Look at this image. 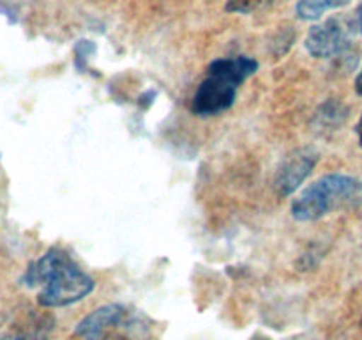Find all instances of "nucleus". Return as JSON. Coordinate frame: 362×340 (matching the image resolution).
I'll return each mask as SVG.
<instances>
[{
  "instance_id": "nucleus-1",
  "label": "nucleus",
  "mask_w": 362,
  "mask_h": 340,
  "mask_svg": "<svg viewBox=\"0 0 362 340\" xmlns=\"http://www.w3.org/2000/svg\"><path fill=\"white\" fill-rule=\"evenodd\" d=\"M30 289L39 287L37 303L42 308H60L81 301L94 290L95 283L76 262L60 248H49L30 262L21 276Z\"/></svg>"
},
{
  "instance_id": "nucleus-2",
  "label": "nucleus",
  "mask_w": 362,
  "mask_h": 340,
  "mask_svg": "<svg viewBox=\"0 0 362 340\" xmlns=\"http://www.w3.org/2000/svg\"><path fill=\"white\" fill-rule=\"evenodd\" d=\"M258 62L251 57L239 55L230 59H218L211 62L207 76L198 85L193 99L191 112L194 115L207 117L225 112L235 103L237 91L240 85L257 73Z\"/></svg>"
},
{
  "instance_id": "nucleus-3",
  "label": "nucleus",
  "mask_w": 362,
  "mask_h": 340,
  "mask_svg": "<svg viewBox=\"0 0 362 340\" xmlns=\"http://www.w3.org/2000/svg\"><path fill=\"white\" fill-rule=\"evenodd\" d=\"M359 191L361 183L356 177L331 174L310 184L293 200L292 215L299 222H315L352 200Z\"/></svg>"
},
{
  "instance_id": "nucleus-4",
  "label": "nucleus",
  "mask_w": 362,
  "mask_h": 340,
  "mask_svg": "<svg viewBox=\"0 0 362 340\" xmlns=\"http://www.w3.org/2000/svg\"><path fill=\"white\" fill-rule=\"evenodd\" d=\"M306 48L317 59L345 55L352 48V38L349 28L338 18L324 21L310 28L306 38Z\"/></svg>"
},
{
  "instance_id": "nucleus-5",
  "label": "nucleus",
  "mask_w": 362,
  "mask_h": 340,
  "mask_svg": "<svg viewBox=\"0 0 362 340\" xmlns=\"http://www.w3.org/2000/svg\"><path fill=\"white\" fill-rule=\"evenodd\" d=\"M129 324V312L122 305H105L95 308L76 326L81 340H113Z\"/></svg>"
},
{
  "instance_id": "nucleus-6",
  "label": "nucleus",
  "mask_w": 362,
  "mask_h": 340,
  "mask_svg": "<svg viewBox=\"0 0 362 340\" xmlns=\"http://www.w3.org/2000/svg\"><path fill=\"white\" fill-rule=\"evenodd\" d=\"M317 162L318 152L311 147L297 149L296 152L286 156V159L281 163L274 179L278 195H281V197L292 195L308 179V176L315 169Z\"/></svg>"
},
{
  "instance_id": "nucleus-7",
  "label": "nucleus",
  "mask_w": 362,
  "mask_h": 340,
  "mask_svg": "<svg viewBox=\"0 0 362 340\" xmlns=\"http://www.w3.org/2000/svg\"><path fill=\"white\" fill-rule=\"evenodd\" d=\"M53 329V319L49 315H27L11 326L4 340H48Z\"/></svg>"
},
{
  "instance_id": "nucleus-8",
  "label": "nucleus",
  "mask_w": 362,
  "mask_h": 340,
  "mask_svg": "<svg viewBox=\"0 0 362 340\" xmlns=\"http://www.w3.org/2000/svg\"><path fill=\"white\" fill-rule=\"evenodd\" d=\"M350 4V0H299L297 4V16L300 20H318L324 16L327 11L339 9Z\"/></svg>"
},
{
  "instance_id": "nucleus-9",
  "label": "nucleus",
  "mask_w": 362,
  "mask_h": 340,
  "mask_svg": "<svg viewBox=\"0 0 362 340\" xmlns=\"http://www.w3.org/2000/svg\"><path fill=\"white\" fill-rule=\"evenodd\" d=\"M276 0H226V11L228 13H253L265 6H271Z\"/></svg>"
},
{
  "instance_id": "nucleus-10",
  "label": "nucleus",
  "mask_w": 362,
  "mask_h": 340,
  "mask_svg": "<svg viewBox=\"0 0 362 340\" xmlns=\"http://www.w3.org/2000/svg\"><path fill=\"white\" fill-rule=\"evenodd\" d=\"M356 91H357V94L362 96V69H361L359 76H357V80H356Z\"/></svg>"
},
{
  "instance_id": "nucleus-11",
  "label": "nucleus",
  "mask_w": 362,
  "mask_h": 340,
  "mask_svg": "<svg viewBox=\"0 0 362 340\" xmlns=\"http://www.w3.org/2000/svg\"><path fill=\"white\" fill-rule=\"evenodd\" d=\"M357 135H359V142H361V145H362V115H361V119H359V124H357Z\"/></svg>"
},
{
  "instance_id": "nucleus-12",
  "label": "nucleus",
  "mask_w": 362,
  "mask_h": 340,
  "mask_svg": "<svg viewBox=\"0 0 362 340\" xmlns=\"http://www.w3.org/2000/svg\"><path fill=\"white\" fill-rule=\"evenodd\" d=\"M359 18H361V32H362V7H361V13H359Z\"/></svg>"
},
{
  "instance_id": "nucleus-13",
  "label": "nucleus",
  "mask_w": 362,
  "mask_h": 340,
  "mask_svg": "<svg viewBox=\"0 0 362 340\" xmlns=\"http://www.w3.org/2000/svg\"><path fill=\"white\" fill-rule=\"evenodd\" d=\"M361 324H362V321H361Z\"/></svg>"
}]
</instances>
